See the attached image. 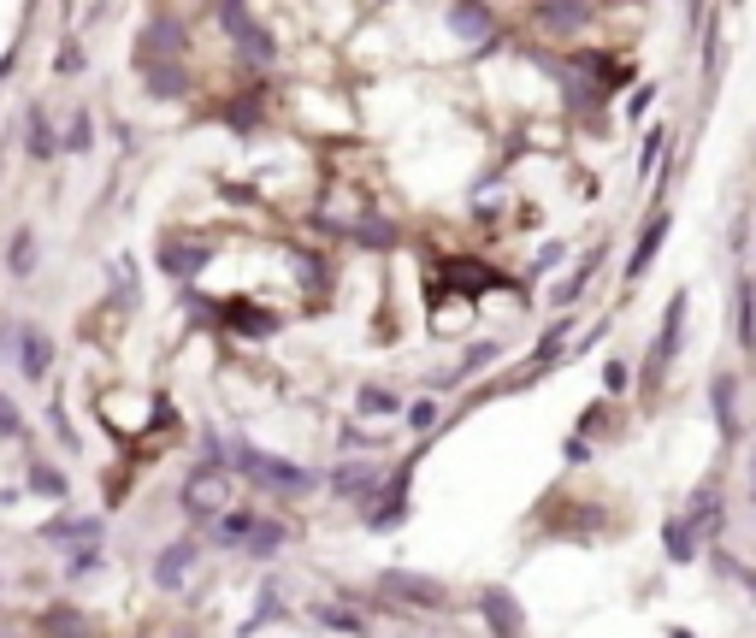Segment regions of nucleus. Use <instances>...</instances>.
<instances>
[{"mask_svg":"<svg viewBox=\"0 0 756 638\" xmlns=\"http://www.w3.org/2000/svg\"><path fill=\"white\" fill-rule=\"evenodd\" d=\"M314 615L325 620V627H337V632H349V638H367V620H360L355 609H332V603H314Z\"/></svg>","mask_w":756,"mask_h":638,"instance_id":"obj_25","label":"nucleus"},{"mask_svg":"<svg viewBox=\"0 0 756 638\" xmlns=\"http://www.w3.org/2000/svg\"><path fill=\"white\" fill-rule=\"evenodd\" d=\"M208 243L201 237H183V231H166L160 249H154V261H160V272H171V279H196L201 266H208Z\"/></svg>","mask_w":756,"mask_h":638,"instance_id":"obj_6","label":"nucleus"},{"mask_svg":"<svg viewBox=\"0 0 756 638\" xmlns=\"http://www.w3.org/2000/svg\"><path fill=\"white\" fill-rule=\"evenodd\" d=\"M680 332H685V290H674V296H668L662 332H657V343H650V373H644V385H650V390L662 385L668 360H674V349H680Z\"/></svg>","mask_w":756,"mask_h":638,"instance_id":"obj_4","label":"nucleus"},{"mask_svg":"<svg viewBox=\"0 0 756 638\" xmlns=\"http://www.w3.org/2000/svg\"><path fill=\"white\" fill-rule=\"evenodd\" d=\"M355 408H360V414H402V396L385 390V385H360V390H355Z\"/></svg>","mask_w":756,"mask_h":638,"instance_id":"obj_21","label":"nucleus"},{"mask_svg":"<svg viewBox=\"0 0 756 638\" xmlns=\"http://www.w3.org/2000/svg\"><path fill=\"white\" fill-rule=\"evenodd\" d=\"M408 426H414V432H432V426H438V396H420V402H408Z\"/></svg>","mask_w":756,"mask_h":638,"instance_id":"obj_30","label":"nucleus"},{"mask_svg":"<svg viewBox=\"0 0 756 638\" xmlns=\"http://www.w3.org/2000/svg\"><path fill=\"white\" fill-rule=\"evenodd\" d=\"M697 544H703V532L685 521V514H674V521L662 526V556H668V562H692Z\"/></svg>","mask_w":756,"mask_h":638,"instance_id":"obj_15","label":"nucleus"},{"mask_svg":"<svg viewBox=\"0 0 756 638\" xmlns=\"http://www.w3.org/2000/svg\"><path fill=\"white\" fill-rule=\"evenodd\" d=\"M390 237H397L390 226H355V243H367V249H385Z\"/></svg>","mask_w":756,"mask_h":638,"instance_id":"obj_33","label":"nucleus"},{"mask_svg":"<svg viewBox=\"0 0 756 638\" xmlns=\"http://www.w3.org/2000/svg\"><path fill=\"white\" fill-rule=\"evenodd\" d=\"M148 77H154V83H148L154 95H183V90H189V83H183V65H154Z\"/></svg>","mask_w":756,"mask_h":638,"instance_id":"obj_27","label":"nucleus"},{"mask_svg":"<svg viewBox=\"0 0 756 638\" xmlns=\"http://www.w3.org/2000/svg\"><path fill=\"white\" fill-rule=\"evenodd\" d=\"M254 521H261V509L254 503H237V509H225L213 521V544L219 550H249V532H254Z\"/></svg>","mask_w":756,"mask_h":638,"instance_id":"obj_11","label":"nucleus"},{"mask_svg":"<svg viewBox=\"0 0 756 638\" xmlns=\"http://www.w3.org/2000/svg\"><path fill=\"white\" fill-rule=\"evenodd\" d=\"M48 426H54V438L65 443V450H77V432H72V420H65V408H60V402L48 408Z\"/></svg>","mask_w":756,"mask_h":638,"instance_id":"obj_32","label":"nucleus"},{"mask_svg":"<svg viewBox=\"0 0 756 638\" xmlns=\"http://www.w3.org/2000/svg\"><path fill=\"white\" fill-rule=\"evenodd\" d=\"M479 615H485V627H491L496 638H521V632H526L521 603H514V592H503V585H491V592L479 597Z\"/></svg>","mask_w":756,"mask_h":638,"instance_id":"obj_9","label":"nucleus"},{"mask_svg":"<svg viewBox=\"0 0 756 638\" xmlns=\"http://www.w3.org/2000/svg\"><path fill=\"white\" fill-rule=\"evenodd\" d=\"M19 438H24V414L7 390H0V443H19Z\"/></svg>","mask_w":756,"mask_h":638,"instance_id":"obj_26","label":"nucleus"},{"mask_svg":"<svg viewBox=\"0 0 756 638\" xmlns=\"http://www.w3.org/2000/svg\"><path fill=\"white\" fill-rule=\"evenodd\" d=\"M12 367L24 378H48L54 367V337L42 332V325H19V349H12Z\"/></svg>","mask_w":756,"mask_h":638,"instance_id":"obj_8","label":"nucleus"},{"mask_svg":"<svg viewBox=\"0 0 756 638\" xmlns=\"http://www.w3.org/2000/svg\"><path fill=\"white\" fill-rule=\"evenodd\" d=\"M213 19H219V24H231V36L243 42V54H249V60H261V65L279 60V42H272V30H266V24H254L243 7H231V0H225V7H213Z\"/></svg>","mask_w":756,"mask_h":638,"instance_id":"obj_7","label":"nucleus"},{"mask_svg":"<svg viewBox=\"0 0 756 638\" xmlns=\"http://www.w3.org/2000/svg\"><path fill=\"white\" fill-rule=\"evenodd\" d=\"M290 544V526L279 521V514H261V521H254V532H249V556H279V550Z\"/></svg>","mask_w":756,"mask_h":638,"instance_id":"obj_17","label":"nucleus"},{"mask_svg":"<svg viewBox=\"0 0 756 638\" xmlns=\"http://www.w3.org/2000/svg\"><path fill=\"white\" fill-rule=\"evenodd\" d=\"M710 402H715V426H721V438H738V378L733 373H715V385H710Z\"/></svg>","mask_w":756,"mask_h":638,"instance_id":"obj_13","label":"nucleus"},{"mask_svg":"<svg viewBox=\"0 0 756 638\" xmlns=\"http://www.w3.org/2000/svg\"><path fill=\"white\" fill-rule=\"evenodd\" d=\"M491 360H503V343H473L468 360H461V378H468V373H485Z\"/></svg>","mask_w":756,"mask_h":638,"instance_id":"obj_28","label":"nucleus"},{"mask_svg":"<svg viewBox=\"0 0 756 638\" xmlns=\"http://www.w3.org/2000/svg\"><path fill=\"white\" fill-rule=\"evenodd\" d=\"M750 503H756V479H750Z\"/></svg>","mask_w":756,"mask_h":638,"instance_id":"obj_38","label":"nucleus"},{"mask_svg":"<svg viewBox=\"0 0 756 638\" xmlns=\"http://www.w3.org/2000/svg\"><path fill=\"white\" fill-rule=\"evenodd\" d=\"M30 485H36L42 496H65V479L48 468V461H30Z\"/></svg>","mask_w":756,"mask_h":638,"instance_id":"obj_29","label":"nucleus"},{"mask_svg":"<svg viewBox=\"0 0 756 638\" xmlns=\"http://www.w3.org/2000/svg\"><path fill=\"white\" fill-rule=\"evenodd\" d=\"M668 638H692V632H685V627H674V632H668Z\"/></svg>","mask_w":756,"mask_h":638,"instance_id":"obj_37","label":"nucleus"},{"mask_svg":"<svg viewBox=\"0 0 756 638\" xmlns=\"http://www.w3.org/2000/svg\"><path fill=\"white\" fill-rule=\"evenodd\" d=\"M443 19H450V24L461 30V36H473V42H479V36H485V30H491V24H496V19H491V12H485V7H450V12H443Z\"/></svg>","mask_w":756,"mask_h":638,"instance_id":"obj_22","label":"nucleus"},{"mask_svg":"<svg viewBox=\"0 0 756 638\" xmlns=\"http://www.w3.org/2000/svg\"><path fill=\"white\" fill-rule=\"evenodd\" d=\"M225 491H231V461H201L196 473L183 479V509L196 514V521H213V514H225Z\"/></svg>","mask_w":756,"mask_h":638,"instance_id":"obj_2","label":"nucleus"},{"mask_svg":"<svg viewBox=\"0 0 756 638\" xmlns=\"http://www.w3.org/2000/svg\"><path fill=\"white\" fill-rule=\"evenodd\" d=\"M561 456L574 461V468H586V461H591V443H586V432H574V438H567V443H561Z\"/></svg>","mask_w":756,"mask_h":638,"instance_id":"obj_34","label":"nucleus"},{"mask_svg":"<svg viewBox=\"0 0 756 638\" xmlns=\"http://www.w3.org/2000/svg\"><path fill=\"white\" fill-rule=\"evenodd\" d=\"M243 479H254L261 491L272 496H307L319 485V473L314 468H296V461H284V456H272V450H254V443H237V461H231Z\"/></svg>","mask_w":756,"mask_h":638,"instance_id":"obj_1","label":"nucleus"},{"mask_svg":"<svg viewBox=\"0 0 756 638\" xmlns=\"http://www.w3.org/2000/svg\"><path fill=\"white\" fill-rule=\"evenodd\" d=\"M603 385H609V390H627V360H621V355L603 367Z\"/></svg>","mask_w":756,"mask_h":638,"instance_id":"obj_35","label":"nucleus"},{"mask_svg":"<svg viewBox=\"0 0 756 638\" xmlns=\"http://www.w3.org/2000/svg\"><path fill=\"white\" fill-rule=\"evenodd\" d=\"M24 148L36 154V160H54V148H60V143H54V125H48V113H42V107H30V113H24Z\"/></svg>","mask_w":756,"mask_h":638,"instance_id":"obj_19","label":"nucleus"},{"mask_svg":"<svg viewBox=\"0 0 756 638\" xmlns=\"http://www.w3.org/2000/svg\"><path fill=\"white\" fill-rule=\"evenodd\" d=\"M738 343L756 349V290H750V279H738Z\"/></svg>","mask_w":756,"mask_h":638,"instance_id":"obj_23","label":"nucleus"},{"mask_svg":"<svg viewBox=\"0 0 756 638\" xmlns=\"http://www.w3.org/2000/svg\"><path fill=\"white\" fill-rule=\"evenodd\" d=\"M378 592L414 603V609H450V585H438V579H426V574H402V567L378 574Z\"/></svg>","mask_w":756,"mask_h":638,"instance_id":"obj_5","label":"nucleus"},{"mask_svg":"<svg viewBox=\"0 0 756 638\" xmlns=\"http://www.w3.org/2000/svg\"><path fill=\"white\" fill-rule=\"evenodd\" d=\"M95 567H101V544H83L77 556L65 562V574H72V579H83V574H95Z\"/></svg>","mask_w":756,"mask_h":638,"instance_id":"obj_31","label":"nucleus"},{"mask_svg":"<svg viewBox=\"0 0 756 638\" xmlns=\"http://www.w3.org/2000/svg\"><path fill=\"white\" fill-rule=\"evenodd\" d=\"M662 237H668V213H650L644 237H639V243H632V254H627V279H632V284L650 272V261H657V249H662Z\"/></svg>","mask_w":756,"mask_h":638,"instance_id":"obj_12","label":"nucleus"},{"mask_svg":"<svg viewBox=\"0 0 756 638\" xmlns=\"http://www.w3.org/2000/svg\"><path fill=\"white\" fill-rule=\"evenodd\" d=\"M42 538H83V544H95L101 538V521H90V514H54V521L42 526Z\"/></svg>","mask_w":756,"mask_h":638,"instance_id":"obj_20","label":"nucleus"},{"mask_svg":"<svg viewBox=\"0 0 756 638\" xmlns=\"http://www.w3.org/2000/svg\"><path fill=\"white\" fill-rule=\"evenodd\" d=\"M332 491L343 496V503H355V509H367V514H372L378 491H385V468H378V461H367V456L337 461V468H332Z\"/></svg>","mask_w":756,"mask_h":638,"instance_id":"obj_3","label":"nucleus"},{"mask_svg":"<svg viewBox=\"0 0 756 638\" xmlns=\"http://www.w3.org/2000/svg\"><path fill=\"white\" fill-rule=\"evenodd\" d=\"M60 148H65V154H90V148H95V118H90V113H77L72 125H65Z\"/></svg>","mask_w":756,"mask_h":638,"instance_id":"obj_24","label":"nucleus"},{"mask_svg":"<svg viewBox=\"0 0 756 638\" xmlns=\"http://www.w3.org/2000/svg\"><path fill=\"white\" fill-rule=\"evenodd\" d=\"M60 72H83V48H77V42L60 48Z\"/></svg>","mask_w":756,"mask_h":638,"instance_id":"obj_36","label":"nucleus"},{"mask_svg":"<svg viewBox=\"0 0 756 638\" xmlns=\"http://www.w3.org/2000/svg\"><path fill=\"white\" fill-rule=\"evenodd\" d=\"M225 325H231V332H243V337H272V332H279L284 320L272 314V307H254V302H231Z\"/></svg>","mask_w":756,"mask_h":638,"instance_id":"obj_14","label":"nucleus"},{"mask_svg":"<svg viewBox=\"0 0 756 638\" xmlns=\"http://www.w3.org/2000/svg\"><path fill=\"white\" fill-rule=\"evenodd\" d=\"M7 272H12V279H30V272H36V231H30V226L12 231V243H7Z\"/></svg>","mask_w":756,"mask_h":638,"instance_id":"obj_18","label":"nucleus"},{"mask_svg":"<svg viewBox=\"0 0 756 638\" xmlns=\"http://www.w3.org/2000/svg\"><path fill=\"white\" fill-rule=\"evenodd\" d=\"M532 19H538L549 36H574V30L591 24V7H556V0H549V7H538Z\"/></svg>","mask_w":756,"mask_h":638,"instance_id":"obj_16","label":"nucleus"},{"mask_svg":"<svg viewBox=\"0 0 756 638\" xmlns=\"http://www.w3.org/2000/svg\"><path fill=\"white\" fill-rule=\"evenodd\" d=\"M201 562V544L196 538H178V544H166L160 556H154V585L160 592H178V585L189 579V567Z\"/></svg>","mask_w":756,"mask_h":638,"instance_id":"obj_10","label":"nucleus"}]
</instances>
